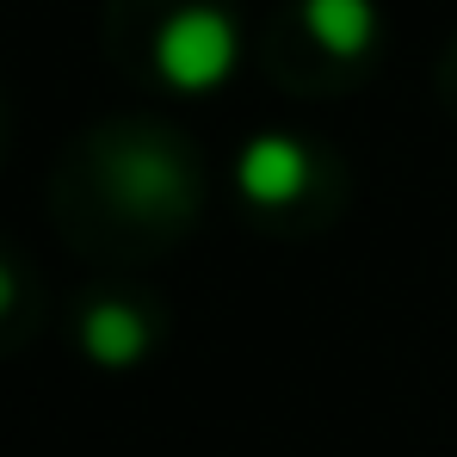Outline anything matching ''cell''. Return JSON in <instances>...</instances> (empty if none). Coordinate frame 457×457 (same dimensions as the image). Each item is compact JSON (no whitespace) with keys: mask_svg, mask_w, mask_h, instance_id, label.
I'll use <instances>...</instances> for the list:
<instances>
[{"mask_svg":"<svg viewBox=\"0 0 457 457\" xmlns=\"http://www.w3.org/2000/svg\"><path fill=\"white\" fill-rule=\"evenodd\" d=\"M154 69L186 93L217 87L235 69V25L217 6H179L154 37Z\"/></svg>","mask_w":457,"mask_h":457,"instance_id":"cell-1","label":"cell"},{"mask_svg":"<svg viewBox=\"0 0 457 457\" xmlns=\"http://www.w3.org/2000/svg\"><path fill=\"white\" fill-rule=\"evenodd\" d=\"M309 149L303 143H291V137H253L241 161H235V186L253 198V204H291V198H303L309 186Z\"/></svg>","mask_w":457,"mask_h":457,"instance_id":"cell-2","label":"cell"},{"mask_svg":"<svg viewBox=\"0 0 457 457\" xmlns=\"http://www.w3.org/2000/svg\"><path fill=\"white\" fill-rule=\"evenodd\" d=\"M112 186H118V198L130 204V211H167V204H179L186 198V173H179V161L161 149H130L112 161Z\"/></svg>","mask_w":457,"mask_h":457,"instance_id":"cell-3","label":"cell"},{"mask_svg":"<svg viewBox=\"0 0 457 457\" xmlns=\"http://www.w3.org/2000/svg\"><path fill=\"white\" fill-rule=\"evenodd\" d=\"M80 340L99 365H137L143 346H149V321L130 303H93L87 321H80Z\"/></svg>","mask_w":457,"mask_h":457,"instance_id":"cell-4","label":"cell"},{"mask_svg":"<svg viewBox=\"0 0 457 457\" xmlns=\"http://www.w3.org/2000/svg\"><path fill=\"white\" fill-rule=\"evenodd\" d=\"M303 25H309V37L321 50H334V56H359L371 44V31H378L371 0H303Z\"/></svg>","mask_w":457,"mask_h":457,"instance_id":"cell-5","label":"cell"},{"mask_svg":"<svg viewBox=\"0 0 457 457\" xmlns=\"http://www.w3.org/2000/svg\"><path fill=\"white\" fill-rule=\"evenodd\" d=\"M6 309H12V272L0 266V315H6Z\"/></svg>","mask_w":457,"mask_h":457,"instance_id":"cell-6","label":"cell"}]
</instances>
